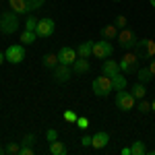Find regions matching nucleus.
Returning <instances> with one entry per match:
<instances>
[{
    "label": "nucleus",
    "mask_w": 155,
    "mask_h": 155,
    "mask_svg": "<svg viewBox=\"0 0 155 155\" xmlns=\"http://www.w3.org/2000/svg\"><path fill=\"white\" fill-rule=\"evenodd\" d=\"M46 4V0H8L11 11H15L17 15H31L33 11L41 8Z\"/></svg>",
    "instance_id": "1"
},
{
    "label": "nucleus",
    "mask_w": 155,
    "mask_h": 155,
    "mask_svg": "<svg viewBox=\"0 0 155 155\" xmlns=\"http://www.w3.org/2000/svg\"><path fill=\"white\" fill-rule=\"evenodd\" d=\"M0 31L4 35H12L19 31V15L15 11H4L0 17Z\"/></svg>",
    "instance_id": "2"
},
{
    "label": "nucleus",
    "mask_w": 155,
    "mask_h": 155,
    "mask_svg": "<svg viewBox=\"0 0 155 155\" xmlns=\"http://www.w3.org/2000/svg\"><path fill=\"white\" fill-rule=\"evenodd\" d=\"M91 89H93V93L97 97H107L112 93V77H107V74H99L93 79V83H91Z\"/></svg>",
    "instance_id": "3"
},
{
    "label": "nucleus",
    "mask_w": 155,
    "mask_h": 155,
    "mask_svg": "<svg viewBox=\"0 0 155 155\" xmlns=\"http://www.w3.org/2000/svg\"><path fill=\"white\" fill-rule=\"evenodd\" d=\"M118 46L124 50H134L137 46H139V37H137V33L132 31V29H128V27H122L118 31Z\"/></svg>",
    "instance_id": "4"
},
{
    "label": "nucleus",
    "mask_w": 155,
    "mask_h": 155,
    "mask_svg": "<svg viewBox=\"0 0 155 155\" xmlns=\"http://www.w3.org/2000/svg\"><path fill=\"white\" fill-rule=\"evenodd\" d=\"M118 64H120V71H122V72L134 74V72L139 71V56H137V52L128 50V52L122 56V60H120Z\"/></svg>",
    "instance_id": "5"
},
{
    "label": "nucleus",
    "mask_w": 155,
    "mask_h": 155,
    "mask_svg": "<svg viewBox=\"0 0 155 155\" xmlns=\"http://www.w3.org/2000/svg\"><path fill=\"white\" fill-rule=\"evenodd\" d=\"M134 52H137L139 58H143V60L155 58V39H149V37L139 39V46L134 48Z\"/></svg>",
    "instance_id": "6"
},
{
    "label": "nucleus",
    "mask_w": 155,
    "mask_h": 155,
    "mask_svg": "<svg viewBox=\"0 0 155 155\" xmlns=\"http://www.w3.org/2000/svg\"><path fill=\"white\" fill-rule=\"evenodd\" d=\"M116 106H118V110H122V112H130L132 107L137 106V99L132 97L130 91H116Z\"/></svg>",
    "instance_id": "7"
},
{
    "label": "nucleus",
    "mask_w": 155,
    "mask_h": 155,
    "mask_svg": "<svg viewBox=\"0 0 155 155\" xmlns=\"http://www.w3.org/2000/svg\"><path fill=\"white\" fill-rule=\"evenodd\" d=\"M114 54V46L107 41V39H99V41H95L93 44V56H95L97 60H106V58H110Z\"/></svg>",
    "instance_id": "8"
},
{
    "label": "nucleus",
    "mask_w": 155,
    "mask_h": 155,
    "mask_svg": "<svg viewBox=\"0 0 155 155\" xmlns=\"http://www.w3.org/2000/svg\"><path fill=\"white\" fill-rule=\"evenodd\" d=\"M54 31H56V21L54 19L46 17V19H39L37 21V27H35L37 37H52Z\"/></svg>",
    "instance_id": "9"
},
{
    "label": "nucleus",
    "mask_w": 155,
    "mask_h": 155,
    "mask_svg": "<svg viewBox=\"0 0 155 155\" xmlns=\"http://www.w3.org/2000/svg\"><path fill=\"white\" fill-rule=\"evenodd\" d=\"M4 56H6V62H11V64H21L25 58V48L23 44H12L6 48L4 52Z\"/></svg>",
    "instance_id": "10"
},
{
    "label": "nucleus",
    "mask_w": 155,
    "mask_h": 155,
    "mask_svg": "<svg viewBox=\"0 0 155 155\" xmlns=\"http://www.w3.org/2000/svg\"><path fill=\"white\" fill-rule=\"evenodd\" d=\"M52 77H54L56 83H66L72 77V66H68V64H58V66L52 71Z\"/></svg>",
    "instance_id": "11"
},
{
    "label": "nucleus",
    "mask_w": 155,
    "mask_h": 155,
    "mask_svg": "<svg viewBox=\"0 0 155 155\" xmlns=\"http://www.w3.org/2000/svg\"><path fill=\"white\" fill-rule=\"evenodd\" d=\"M79 58V54H77V50L68 48V46H64V48L58 50V60L60 64H68V66H72V62Z\"/></svg>",
    "instance_id": "12"
},
{
    "label": "nucleus",
    "mask_w": 155,
    "mask_h": 155,
    "mask_svg": "<svg viewBox=\"0 0 155 155\" xmlns=\"http://www.w3.org/2000/svg\"><path fill=\"white\" fill-rule=\"evenodd\" d=\"M101 72L107 74V77H114V74H118V72H122V71H120V64L116 60L106 58V60H101Z\"/></svg>",
    "instance_id": "13"
},
{
    "label": "nucleus",
    "mask_w": 155,
    "mask_h": 155,
    "mask_svg": "<svg viewBox=\"0 0 155 155\" xmlns=\"http://www.w3.org/2000/svg\"><path fill=\"white\" fill-rule=\"evenodd\" d=\"M107 143H110V134L107 132H95L91 137V147L93 149H104V147H107Z\"/></svg>",
    "instance_id": "14"
},
{
    "label": "nucleus",
    "mask_w": 155,
    "mask_h": 155,
    "mask_svg": "<svg viewBox=\"0 0 155 155\" xmlns=\"http://www.w3.org/2000/svg\"><path fill=\"white\" fill-rule=\"evenodd\" d=\"M89 71H91V64H89L87 58H81L79 56V58L72 62V72L74 74H85V72H89Z\"/></svg>",
    "instance_id": "15"
},
{
    "label": "nucleus",
    "mask_w": 155,
    "mask_h": 155,
    "mask_svg": "<svg viewBox=\"0 0 155 155\" xmlns=\"http://www.w3.org/2000/svg\"><path fill=\"white\" fill-rule=\"evenodd\" d=\"M118 27H116V23H107L106 27H101V31H99V33H101V37H104V39H107V41H110V39H116V37H118Z\"/></svg>",
    "instance_id": "16"
},
{
    "label": "nucleus",
    "mask_w": 155,
    "mask_h": 155,
    "mask_svg": "<svg viewBox=\"0 0 155 155\" xmlns=\"http://www.w3.org/2000/svg\"><path fill=\"white\" fill-rule=\"evenodd\" d=\"M126 85H128V81H126V77H124L122 72H118V74H114V77H112V87H114L116 91L126 89Z\"/></svg>",
    "instance_id": "17"
},
{
    "label": "nucleus",
    "mask_w": 155,
    "mask_h": 155,
    "mask_svg": "<svg viewBox=\"0 0 155 155\" xmlns=\"http://www.w3.org/2000/svg\"><path fill=\"white\" fill-rule=\"evenodd\" d=\"M77 54L81 58H87V56H93V41H83L79 48H77Z\"/></svg>",
    "instance_id": "18"
},
{
    "label": "nucleus",
    "mask_w": 155,
    "mask_h": 155,
    "mask_svg": "<svg viewBox=\"0 0 155 155\" xmlns=\"http://www.w3.org/2000/svg\"><path fill=\"white\" fill-rule=\"evenodd\" d=\"M58 64H60L58 54H46V56H44V66H46L48 71H54Z\"/></svg>",
    "instance_id": "19"
},
{
    "label": "nucleus",
    "mask_w": 155,
    "mask_h": 155,
    "mask_svg": "<svg viewBox=\"0 0 155 155\" xmlns=\"http://www.w3.org/2000/svg\"><path fill=\"white\" fill-rule=\"evenodd\" d=\"M50 153H52V155H66V153H68V149H66V145H64V143L54 141V143H50Z\"/></svg>",
    "instance_id": "20"
},
{
    "label": "nucleus",
    "mask_w": 155,
    "mask_h": 155,
    "mask_svg": "<svg viewBox=\"0 0 155 155\" xmlns=\"http://www.w3.org/2000/svg\"><path fill=\"white\" fill-rule=\"evenodd\" d=\"M132 97H134V99H143L145 97V93H147V89H145V83H141V81H137V83H134V87H132Z\"/></svg>",
    "instance_id": "21"
},
{
    "label": "nucleus",
    "mask_w": 155,
    "mask_h": 155,
    "mask_svg": "<svg viewBox=\"0 0 155 155\" xmlns=\"http://www.w3.org/2000/svg\"><path fill=\"white\" fill-rule=\"evenodd\" d=\"M134 74L139 77V81H141V83H149V81L153 79V72H151V68H149V66H147V68H139Z\"/></svg>",
    "instance_id": "22"
},
{
    "label": "nucleus",
    "mask_w": 155,
    "mask_h": 155,
    "mask_svg": "<svg viewBox=\"0 0 155 155\" xmlns=\"http://www.w3.org/2000/svg\"><path fill=\"white\" fill-rule=\"evenodd\" d=\"M130 153L132 155H147V147H145L143 141H134L130 145Z\"/></svg>",
    "instance_id": "23"
},
{
    "label": "nucleus",
    "mask_w": 155,
    "mask_h": 155,
    "mask_svg": "<svg viewBox=\"0 0 155 155\" xmlns=\"http://www.w3.org/2000/svg\"><path fill=\"white\" fill-rule=\"evenodd\" d=\"M35 37H37L35 31H27V29H23V35H21V44H23V46H31V44L35 41Z\"/></svg>",
    "instance_id": "24"
},
{
    "label": "nucleus",
    "mask_w": 155,
    "mask_h": 155,
    "mask_svg": "<svg viewBox=\"0 0 155 155\" xmlns=\"http://www.w3.org/2000/svg\"><path fill=\"white\" fill-rule=\"evenodd\" d=\"M37 21H39V19H35L33 15H27V19H25V29H27V31H35Z\"/></svg>",
    "instance_id": "25"
},
{
    "label": "nucleus",
    "mask_w": 155,
    "mask_h": 155,
    "mask_svg": "<svg viewBox=\"0 0 155 155\" xmlns=\"http://www.w3.org/2000/svg\"><path fill=\"white\" fill-rule=\"evenodd\" d=\"M4 149H6V153H8V155H19V151H21V145H19V143H8Z\"/></svg>",
    "instance_id": "26"
},
{
    "label": "nucleus",
    "mask_w": 155,
    "mask_h": 155,
    "mask_svg": "<svg viewBox=\"0 0 155 155\" xmlns=\"http://www.w3.org/2000/svg\"><path fill=\"white\" fill-rule=\"evenodd\" d=\"M46 139H48V143L58 141V130H56V128H48V132H46Z\"/></svg>",
    "instance_id": "27"
},
{
    "label": "nucleus",
    "mask_w": 155,
    "mask_h": 155,
    "mask_svg": "<svg viewBox=\"0 0 155 155\" xmlns=\"http://www.w3.org/2000/svg\"><path fill=\"white\" fill-rule=\"evenodd\" d=\"M139 112H143V114L151 112V104H149V101H145V97H143V99H139Z\"/></svg>",
    "instance_id": "28"
},
{
    "label": "nucleus",
    "mask_w": 155,
    "mask_h": 155,
    "mask_svg": "<svg viewBox=\"0 0 155 155\" xmlns=\"http://www.w3.org/2000/svg\"><path fill=\"white\" fill-rule=\"evenodd\" d=\"M77 126H79L81 130H87V128H89V118H85V116H79V120H77Z\"/></svg>",
    "instance_id": "29"
},
{
    "label": "nucleus",
    "mask_w": 155,
    "mask_h": 155,
    "mask_svg": "<svg viewBox=\"0 0 155 155\" xmlns=\"http://www.w3.org/2000/svg\"><path fill=\"white\" fill-rule=\"evenodd\" d=\"M64 120H66V122H74V124H77L79 116H77V114H74L72 110H66V112H64Z\"/></svg>",
    "instance_id": "30"
},
{
    "label": "nucleus",
    "mask_w": 155,
    "mask_h": 155,
    "mask_svg": "<svg viewBox=\"0 0 155 155\" xmlns=\"http://www.w3.org/2000/svg\"><path fill=\"white\" fill-rule=\"evenodd\" d=\"M35 141H37L35 134H25V137H23V143H21V145H29V147H33Z\"/></svg>",
    "instance_id": "31"
},
{
    "label": "nucleus",
    "mask_w": 155,
    "mask_h": 155,
    "mask_svg": "<svg viewBox=\"0 0 155 155\" xmlns=\"http://www.w3.org/2000/svg\"><path fill=\"white\" fill-rule=\"evenodd\" d=\"M114 23H116V27H118V29L126 27V17H124V15H118V17L114 19Z\"/></svg>",
    "instance_id": "32"
},
{
    "label": "nucleus",
    "mask_w": 155,
    "mask_h": 155,
    "mask_svg": "<svg viewBox=\"0 0 155 155\" xmlns=\"http://www.w3.org/2000/svg\"><path fill=\"white\" fill-rule=\"evenodd\" d=\"M19 155H33V147H29V145H21Z\"/></svg>",
    "instance_id": "33"
},
{
    "label": "nucleus",
    "mask_w": 155,
    "mask_h": 155,
    "mask_svg": "<svg viewBox=\"0 0 155 155\" xmlns=\"http://www.w3.org/2000/svg\"><path fill=\"white\" fill-rule=\"evenodd\" d=\"M81 145H83V147H91V137H89V134H83V137H81Z\"/></svg>",
    "instance_id": "34"
},
{
    "label": "nucleus",
    "mask_w": 155,
    "mask_h": 155,
    "mask_svg": "<svg viewBox=\"0 0 155 155\" xmlns=\"http://www.w3.org/2000/svg\"><path fill=\"white\" fill-rule=\"evenodd\" d=\"M149 68H151V72H153V77H155V58H151V64H149Z\"/></svg>",
    "instance_id": "35"
},
{
    "label": "nucleus",
    "mask_w": 155,
    "mask_h": 155,
    "mask_svg": "<svg viewBox=\"0 0 155 155\" xmlns=\"http://www.w3.org/2000/svg\"><path fill=\"white\" fill-rule=\"evenodd\" d=\"M122 155H132L130 153V147H124V149H122Z\"/></svg>",
    "instance_id": "36"
},
{
    "label": "nucleus",
    "mask_w": 155,
    "mask_h": 155,
    "mask_svg": "<svg viewBox=\"0 0 155 155\" xmlns=\"http://www.w3.org/2000/svg\"><path fill=\"white\" fill-rule=\"evenodd\" d=\"M4 60H6V56H4V54H2V52H0V64H2V62H4Z\"/></svg>",
    "instance_id": "37"
},
{
    "label": "nucleus",
    "mask_w": 155,
    "mask_h": 155,
    "mask_svg": "<svg viewBox=\"0 0 155 155\" xmlns=\"http://www.w3.org/2000/svg\"><path fill=\"white\" fill-rule=\"evenodd\" d=\"M151 112H155V99L151 101Z\"/></svg>",
    "instance_id": "38"
},
{
    "label": "nucleus",
    "mask_w": 155,
    "mask_h": 155,
    "mask_svg": "<svg viewBox=\"0 0 155 155\" xmlns=\"http://www.w3.org/2000/svg\"><path fill=\"white\" fill-rule=\"evenodd\" d=\"M6 153V149H4V147H0V155H4Z\"/></svg>",
    "instance_id": "39"
},
{
    "label": "nucleus",
    "mask_w": 155,
    "mask_h": 155,
    "mask_svg": "<svg viewBox=\"0 0 155 155\" xmlns=\"http://www.w3.org/2000/svg\"><path fill=\"white\" fill-rule=\"evenodd\" d=\"M149 2H151V6H155V0H149Z\"/></svg>",
    "instance_id": "40"
},
{
    "label": "nucleus",
    "mask_w": 155,
    "mask_h": 155,
    "mask_svg": "<svg viewBox=\"0 0 155 155\" xmlns=\"http://www.w3.org/2000/svg\"><path fill=\"white\" fill-rule=\"evenodd\" d=\"M114 2H120V0H114Z\"/></svg>",
    "instance_id": "41"
}]
</instances>
